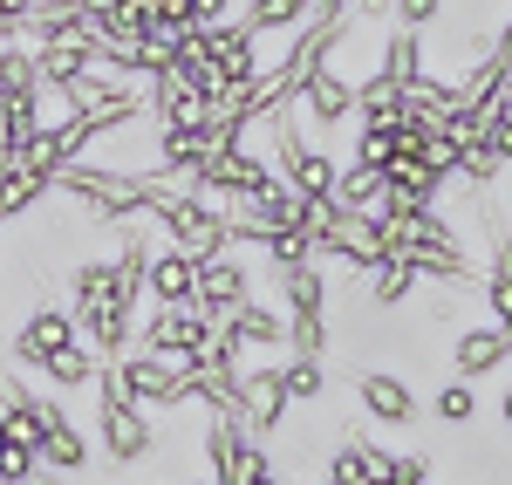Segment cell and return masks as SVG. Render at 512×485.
Listing matches in <instances>:
<instances>
[{"label":"cell","mask_w":512,"mask_h":485,"mask_svg":"<svg viewBox=\"0 0 512 485\" xmlns=\"http://www.w3.org/2000/svg\"><path fill=\"white\" fill-rule=\"evenodd\" d=\"M0 233H7V219H0Z\"/></svg>","instance_id":"cell-33"},{"label":"cell","mask_w":512,"mask_h":485,"mask_svg":"<svg viewBox=\"0 0 512 485\" xmlns=\"http://www.w3.org/2000/svg\"><path fill=\"white\" fill-rule=\"evenodd\" d=\"M335 199L349 205V212H376V205L390 199V185H383V171L376 164H342V178H335Z\"/></svg>","instance_id":"cell-21"},{"label":"cell","mask_w":512,"mask_h":485,"mask_svg":"<svg viewBox=\"0 0 512 485\" xmlns=\"http://www.w3.org/2000/svg\"><path fill=\"white\" fill-rule=\"evenodd\" d=\"M69 342H82V335H76V315H69V308H35L28 322L14 328V363L41 376V363H48L55 349H69Z\"/></svg>","instance_id":"cell-12"},{"label":"cell","mask_w":512,"mask_h":485,"mask_svg":"<svg viewBox=\"0 0 512 485\" xmlns=\"http://www.w3.org/2000/svg\"><path fill=\"white\" fill-rule=\"evenodd\" d=\"M437 424H451V431H465L478 417V383H465V376H451V383H437V404H431Z\"/></svg>","instance_id":"cell-23"},{"label":"cell","mask_w":512,"mask_h":485,"mask_svg":"<svg viewBox=\"0 0 512 485\" xmlns=\"http://www.w3.org/2000/svg\"><path fill=\"white\" fill-rule=\"evenodd\" d=\"M349 390H355V410H362L369 424H383V431H410V424L424 417L417 390H410L396 369H355Z\"/></svg>","instance_id":"cell-7"},{"label":"cell","mask_w":512,"mask_h":485,"mask_svg":"<svg viewBox=\"0 0 512 485\" xmlns=\"http://www.w3.org/2000/svg\"><path fill=\"white\" fill-rule=\"evenodd\" d=\"M48 192H55V178L14 158V164H7V178H0V219H7V226H14V219H28V212H35Z\"/></svg>","instance_id":"cell-17"},{"label":"cell","mask_w":512,"mask_h":485,"mask_svg":"<svg viewBox=\"0 0 512 485\" xmlns=\"http://www.w3.org/2000/svg\"><path fill=\"white\" fill-rule=\"evenodd\" d=\"M492 55H499V62L512 69V7L499 14V28H492Z\"/></svg>","instance_id":"cell-27"},{"label":"cell","mask_w":512,"mask_h":485,"mask_svg":"<svg viewBox=\"0 0 512 485\" xmlns=\"http://www.w3.org/2000/svg\"><path fill=\"white\" fill-rule=\"evenodd\" d=\"M253 294H260V267H253V253H233V246H226V253H205V260H198V294H192V301L212 315V322H226V315L246 308Z\"/></svg>","instance_id":"cell-5"},{"label":"cell","mask_w":512,"mask_h":485,"mask_svg":"<svg viewBox=\"0 0 512 485\" xmlns=\"http://www.w3.org/2000/svg\"><path fill=\"white\" fill-rule=\"evenodd\" d=\"M205 335H212V315L198 308V301H185V308H144L137 315V349H151V356H171V363H198V349H205Z\"/></svg>","instance_id":"cell-4"},{"label":"cell","mask_w":512,"mask_h":485,"mask_svg":"<svg viewBox=\"0 0 512 485\" xmlns=\"http://www.w3.org/2000/svg\"><path fill=\"white\" fill-rule=\"evenodd\" d=\"M69 28H82V0H35L28 7V41H55Z\"/></svg>","instance_id":"cell-24"},{"label":"cell","mask_w":512,"mask_h":485,"mask_svg":"<svg viewBox=\"0 0 512 485\" xmlns=\"http://www.w3.org/2000/svg\"><path fill=\"white\" fill-rule=\"evenodd\" d=\"M192 294H198V260H192V253H178V246H158L151 267H144V301H158V308H185Z\"/></svg>","instance_id":"cell-13"},{"label":"cell","mask_w":512,"mask_h":485,"mask_svg":"<svg viewBox=\"0 0 512 485\" xmlns=\"http://www.w3.org/2000/svg\"><path fill=\"white\" fill-rule=\"evenodd\" d=\"M512 356V328L506 322H465L451 335V376H465V383H485V376H499Z\"/></svg>","instance_id":"cell-10"},{"label":"cell","mask_w":512,"mask_h":485,"mask_svg":"<svg viewBox=\"0 0 512 485\" xmlns=\"http://www.w3.org/2000/svg\"><path fill=\"white\" fill-rule=\"evenodd\" d=\"M7 7H21V14H28V7H35V0H7Z\"/></svg>","instance_id":"cell-31"},{"label":"cell","mask_w":512,"mask_h":485,"mask_svg":"<svg viewBox=\"0 0 512 485\" xmlns=\"http://www.w3.org/2000/svg\"><path fill=\"white\" fill-rule=\"evenodd\" d=\"M89 458H96V445H89V431H82L69 410L48 397V417H41V472H55V479H76V472H89Z\"/></svg>","instance_id":"cell-11"},{"label":"cell","mask_w":512,"mask_h":485,"mask_svg":"<svg viewBox=\"0 0 512 485\" xmlns=\"http://www.w3.org/2000/svg\"><path fill=\"white\" fill-rule=\"evenodd\" d=\"M287 404H328V356H280Z\"/></svg>","instance_id":"cell-20"},{"label":"cell","mask_w":512,"mask_h":485,"mask_svg":"<svg viewBox=\"0 0 512 485\" xmlns=\"http://www.w3.org/2000/svg\"><path fill=\"white\" fill-rule=\"evenodd\" d=\"M0 485H41V479H0Z\"/></svg>","instance_id":"cell-30"},{"label":"cell","mask_w":512,"mask_h":485,"mask_svg":"<svg viewBox=\"0 0 512 485\" xmlns=\"http://www.w3.org/2000/svg\"><path fill=\"white\" fill-rule=\"evenodd\" d=\"M117 383L137 410H185L192 404V369L171 363V356H151V349L117 356Z\"/></svg>","instance_id":"cell-3"},{"label":"cell","mask_w":512,"mask_h":485,"mask_svg":"<svg viewBox=\"0 0 512 485\" xmlns=\"http://www.w3.org/2000/svg\"><path fill=\"white\" fill-rule=\"evenodd\" d=\"M239 397H246V410H239V424H246V438H260V445H274L280 424H287V383H280V356H267V363H246L239 369Z\"/></svg>","instance_id":"cell-6"},{"label":"cell","mask_w":512,"mask_h":485,"mask_svg":"<svg viewBox=\"0 0 512 485\" xmlns=\"http://www.w3.org/2000/svg\"><path fill=\"white\" fill-rule=\"evenodd\" d=\"M444 7H451V0H390V21L424 35V28H437V21H444Z\"/></svg>","instance_id":"cell-25"},{"label":"cell","mask_w":512,"mask_h":485,"mask_svg":"<svg viewBox=\"0 0 512 485\" xmlns=\"http://www.w3.org/2000/svg\"><path fill=\"white\" fill-rule=\"evenodd\" d=\"M294 110L315 123L321 137H335L342 123H355V76H342L335 62L308 69V76H301V89H294Z\"/></svg>","instance_id":"cell-8"},{"label":"cell","mask_w":512,"mask_h":485,"mask_svg":"<svg viewBox=\"0 0 512 485\" xmlns=\"http://www.w3.org/2000/svg\"><path fill=\"white\" fill-rule=\"evenodd\" d=\"M362 294H369V308H403V301L417 294V267H410L403 253H383V260L362 274Z\"/></svg>","instance_id":"cell-18"},{"label":"cell","mask_w":512,"mask_h":485,"mask_svg":"<svg viewBox=\"0 0 512 485\" xmlns=\"http://www.w3.org/2000/svg\"><path fill=\"white\" fill-rule=\"evenodd\" d=\"M41 485H62V479H55V472H48V479H41Z\"/></svg>","instance_id":"cell-32"},{"label":"cell","mask_w":512,"mask_h":485,"mask_svg":"<svg viewBox=\"0 0 512 485\" xmlns=\"http://www.w3.org/2000/svg\"><path fill=\"white\" fill-rule=\"evenodd\" d=\"M383 485H431V458H424V451H396Z\"/></svg>","instance_id":"cell-26"},{"label":"cell","mask_w":512,"mask_h":485,"mask_svg":"<svg viewBox=\"0 0 512 485\" xmlns=\"http://www.w3.org/2000/svg\"><path fill=\"white\" fill-rule=\"evenodd\" d=\"M499 424L512 431V383H506V397H499Z\"/></svg>","instance_id":"cell-28"},{"label":"cell","mask_w":512,"mask_h":485,"mask_svg":"<svg viewBox=\"0 0 512 485\" xmlns=\"http://www.w3.org/2000/svg\"><path fill=\"white\" fill-rule=\"evenodd\" d=\"M96 451L110 458V472H130V465H144V458H158V424H151V410H137L130 397L117 390H96Z\"/></svg>","instance_id":"cell-1"},{"label":"cell","mask_w":512,"mask_h":485,"mask_svg":"<svg viewBox=\"0 0 512 485\" xmlns=\"http://www.w3.org/2000/svg\"><path fill=\"white\" fill-rule=\"evenodd\" d=\"M239 21L267 41V35H294V28L308 21V7H301V0H246V7H239Z\"/></svg>","instance_id":"cell-22"},{"label":"cell","mask_w":512,"mask_h":485,"mask_svg":"<svg viewBox=\"0 0 512 485\" xmlns=\"http://www.w3.org/2000/svg\"><path fill=\"white\" fill-rule=\"evenodd\" d=\"M376 69H383L396 89H410L417 76H431V48H424V35H417V28H390V35H383V48H376Z\"/></svg>","instance_id":"cell-16"},{"label":"cell","mask_w":512,"mask_h":485,"mask_svg":"<svg viewBox=\"0 0 512 485\" xmlns=\"http://www.w3.org/2000/svg\"><path fill=\"white\" fill-rule=\"evenodd\" d=\"M35 69H41L48 89H62V82H76L82 69H96V35H89V21L69 28V35H55V41H35Z\"/></svg>","instance_id":"cell-14"},{"label":"cell","mask_w":512,"mask_h":485,"mask_svg":"<svg viewBox=\"0 0 512 485\" xmlns=\"http://www.w3.org/2000/svg\"><path fill=\"white\" fill-rule=\"evenodd\" d=\"M151 226L164 233V246H178V253H226V212L212 199H198V192H164L158 212H151Z\"/></svg>","instance_id":"cell-2"},{"label":"cell","mask_w":512,"mask_h":485,"mask_svg":"<svg viewBox=\"0 0 512 485\" xmlns=\"http://www.w3.org/2000/svg\"><path fill=\"white\" fill-rule=\"evenodd\" d=\"M390 458L396 451L383 445V438H369L362 424H349L342 445L321 458V485H383L390 479Z\"/></svg>","instance_id":"cell-9"},{"label":"cell","mask_w":512,"mask_h":485,"mask_svg":"<svg viewBox=\"0 0 512 485\" xmlns=\"http://www.w3.org/2000/svg\"><path fill=\"white\" fill-rule=\"evenodd\" d=\"M226 322L239 328V342L253 349V356H287V308L267 301V294H253L246 308H233Z\"/></svg>","instance_id":"cell-15"},{"label":"cell","mask_w":512,"mask_h":485,"mask_svg":"<svg viewBox=\"0 0 512 485\" xmlns=\"http://www.w3.org/2000/svg\"><path fill=\"white\" fill-rule=\"evenodd\" d=\"M96 369H103V356H96L89 342H69V349H55V356L41 363V383H55V390H89Z\"/></svg>","instance_id":"cell-19"},{"label":"cell","mask_w":512,"mask_h":485,"mask_svg":"<svg viewBox=\"0 0 512 485\" xmlns=\"http://www.w3.org/2000/svg\"><path fill=\"white\" fill-rule=\"evenodd\" d=\"M253 485H287V479H280V465H274V472H260V479H253Z\"/></svg>","instance_id":"cell-29"},{"label":"cell","mask_w":512,"mask_h":485,"mask_svg":"<svg viewBox=\"0 0 512 485\" xmlns=\"http://www.w3.org/2000/svg\"><path fill=\"white\" fill-rule=\"evenodd\" d=\"M315 485H321V479H315Z\"/></svg>","instance_id":"cell-35"},{"label":"cell","mask_w":512,"mask_h":485,"mask_svg":"<svg viewBox=\"0 0 512 485\" xmlns=\"http://www.w3.org/2000/svg\"><path fill=\"white\" fill-rule=\"evenodd\" d=\"M506 369H512V356H506Z\"/></svg>","instance_id":"cell-34"}]
</instances>
